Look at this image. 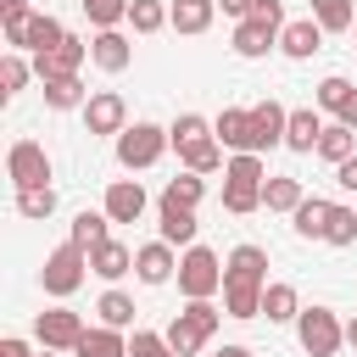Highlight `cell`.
<instances>
[{"label": "cell", "instance_id": "6da1fadb", "mask_svg": "<svg viewBox=\"0 0 357 357\" xmlns=\"http://www.w3.org/2000/svg\"><path fill=\"white\" fill-rule=\"evenodd\" d=\"M223 318H229V312H218L212 301H190L184 312H173V324H167L162 335H167V346H173L178 357H195V351L218 335V324H223Z\"/></svg>", "mask_w": 357, "mask_h": 357}, {"label": "cell", "instance_id": "7a4b0ae2", "mask_svg": "<svg viewBox=\"0 0 357 357\" xmlns=\"http://www.w3.org/2000/svg\"><path fill=\"white\" fill-rule=\"evenodd\" d=\"M89 279V251L84 245H56L50 257H45V268H39V284H45V296H56V301H67L78 284Z\"/></svg>", "mask_w": 357, "mask_h": 357}, {"label": "cell", "instance_id": "3957f363", "mask_svg": "<svg viewBox=\"0 0 357 357\" xmlns=\"http://www.w3.org/2000/svg\"><path fill=\"white\" fill-rule=\"evenodd\" d=\"M218 290H223V262H218V251L190 245V251L178 257V296H184V301H212Z\"/></svg>", "mask_w": 357, "mask_h": 357}, {"label": "cell", "instance_id": "277c9868", "mask_svg": "<svg viewBox=\"0 0 357 357\" xmlns=\"http://www.w3.org/2000/svg\"><path fill=\"white\" fill-rule=\"evenodd\" d=\"M296 340H301L307 357H335V351L346 346V324H340L329 307H301V318H296Z\"/></svg>", "mask_w": 357, "mask_h": 357}, {"label": "cell", "instance_id": "5b68a950", "mask_svg": "<svg viewBox=\"0 0 357 357\" xmlns=\"http://www.w3.org/2000/svg\"><path fill=\"white\" fill-rule=\"evenodd\" d=\"M167 145H173L167 128H156V123H134V128L117 134V162H123L128 173H139V167H156Z\"/></svg>", "mask_w": 357, "mask_h": 357}, {"label": "cell", "instance_id": "8992f818", "mask_svg": "<svg viewBox=\"0 0 357 357\" xmlns=\"http://www.w3.org/2000/svg\"><path fill=\"white\" fill-rule=\"evenodd\" d=\"M33 335H39V346H45V351H73V346L89 335V324H84L73 307H61V301H56V307H45V312L33 318Z\"/></svg>", "mask_w": 357, "mask_h": 357}, {"label": "cell", "instance_id": "52a82bcc", "mask_svg": "<svg viewBox=\"0 0 357 357\" xmlns=\"http://www.w3.org/2000/svg\"><path fill=\"white\" fill-rule=\"evenodd\" d=\"M6 178H11L17 190L50 184V156H45V145H39V139H17V145L6 151Z\"/></svg>", "mask_w": 357, "mask_h": 357}, {"label": "cell", "instance_id": "ba28073f", "mask_svg": "<svg viewBox=\"0 0 357 357\" xmlns=\"http://www.w3.org/2000/svg\"><path fill=\"white\" fill-rule=\"evenodd\" d=\"M67 39V28L50 17V11H33L28 22H17V28H6V45L11 50H33V56H45V50H56Z\"/></svg>", "mask_w": 357, "mask_h": 357}, {"label": "cell", "instance_id": "9c48e42d", "mask_svg": "<svg viewBox=\"0 0 357 357\" xmlns=\"http://www.w3.org/2000/svg\"><path fill=\"white\" fill-rule=\"evenodd\" d=\"M84 128H89V134H123V128H128V100H123L117 89H95V95L84 100Z\"/></svg>", "mask_w": 357, "mask_h": 357}, {"label": "cell", "instance_id": "30bf717a", "mask_svg": "<svg viewBox=\"0 0 357 357\" xmlns=\"http://www.w3.org/2000/svg\"><path fill=\"white\" fill-rule=\"evenodd\" d=\"M145 206H151V195H145V184H139V178H112V184H106L100 212H106L112 223H139V218H145Z\"/></svg>", "mask_w": 357, "mask_h": 357}, {"label": "cell", "instance_id": "8fae6325", "mask_svg": "<svg viewBox=\"0 0 357 357\" xmlns=\"http://www.w3.org/2000/svg\"><path fill=\"white\" fill-rule=\"evenodd\" d=\"M89 61V39H61L56 50H45V56H33V73H39V84L45 78H78V67Z\"/></svg>", "mask_w": 357, "mask_h": 357}, {"label": "cell", "instance_id": "7c38bea8", "mask_svg": "<svg viewBox=\"0 0 357 357\" xmlns=\"http://www.w3.org/2000/svg\"><path fill=\"white\" fill-rule=\"evenodd\" d=\"M212 134H218L223 151H234V156L251 151V156H257V128H251V112H245V106H223V112L212 117Z\"/></svg>", "mask_w": 357, "mask_h": 357}, {"label": "cell", "instance_id": "4fadbf2b", "mask_svg": "<svg viewBox=\"0 0 357 357\" xmlns=\"http://www.w3.org/2000/svg\"><path fill=\"white\" fill-rule=\"evenodd\" d=\"M223 284H257L268 290V251L262 245H234L223 262Z\"/></svg>", "mask_w": 357, "mask_h": 357}, {"label": "cell", "instance_id": "5bb4252c", "mask_svg": "<svg viewBox=\"0 0 357 357\" xmlns=\"http://www.w3.org/2000/svg\"><path fill=\"white\" fill-rule=\"evenodd\" d=\"M134 273H139V284H167V279H178V257H173V245H167V240L139 245V251H134Z\"/></svg>", "mask_w": 357, "mask_h": 357}, {"label": "cell", "instance_id": "9a60e30c", "mask_svg": "<svg viewBox=\"0 0 357 357\" xmlns=\"http://www.w3.org/2000/svg\"><path fill=\"white\" fill-rule=\"evenodd\" d=\"M156 218H162V234L156 240H167V245H195V206H178V201H156Z\"/></svg>", "mask_w": 357, "mask_h": 357}, {"label": "cell", "instance_id": "2e32d148", "mask_svg": "<svg viewBox=\"0 0 357 357\" xmlns=\"http://www.w3.org/2000/svg\"><path fill=\"white\" fill-rule=\"evenodd\" d=\"M279 50H284L290 61H307L312 50H324V28H318L312 17H296V22H284V33H279Z\"/></svg>", "mask_w": 357, "mask_h": 357}, {"label": "cell", "instance_id": "e0dca14e", "mask_svg": "<svg viewBox=\"0 0 357 357\" xmlns=\"http://www.w3.org/2000/svg\"><path fill=\"white\" fill-rule=\"evenodd\" d=\"M89 61H95L100 73H123V67L134 61V45H128L117 28H106V33H95V39H89Z\"/></svg>", "mask_w": 357, "mask_h": 357}, {"label": "cell", "instance_id": "ac0fdd59", "mask_svg": "<svg viewBox=\"0 0 357 357\" xmlns=\"http://www.w3.org/2000/svg\"><path fill=\"white\" fill-rule=\"evenodd\" d=\"M284 123H290V112H284L279 100H262V106H251V128H257V156H262V151H273V145H284Z\"/></svg>", "mask_w": 357, "mask_h": 357}, {"label": "cell", "instance_id": "d6986e66", "mask_svg": "<svg viewBox=\"0 0 357 357\" xmlns=\"http://www.w3.org/2000/svg\"><path fill=\"white\" fill-rule=\"evenodd\" d=\"M318 139H324V117H318L312 106H296V112H290V123H284V145H290V151H301V156H312V151H318Z\"/></svg>", "mask_w": 357, "mask_h": 357}, {"label": "cell", "instance_id": "ffe728a7", "mask_svg": "<svg viewBox=\"0 0 357 357\" xmlns=\"http://www.w3.org/2000/svg\"><path fill=\"white\" fill-rule=\"evenodd\" d=\"M89 273H100L106 284H117L123 273H134V251H128L123 240H100V245L89 251Z\"/></svg>", "mask_w": 357, "mask_h": 357}, {"label": "cell", "instance_id": "44dd1931", "mask_svg": "<svg viewBox=\"0 0 357 357\" xmlns=\"http://www.w3.org/2000/svg\"><path fill=\"white\" fill-rule=\"evenodd\" d=\"M279 45V28H268V22H257V17H245V22H234V56H245V61H257V56H268Z\"/></svg>", "mask_w": 357, "mask_h": 357}, {"label": "cell", "instance_id": "7402d4cb", "mask_svg": "<svg viewBox=\"0 0 357 357\" xmlns=\"http://www.w3.org/2000/svg\"><path fill=\"white\" fill-rule=\"evenodd\" d=\"M212 17H218V0H173L167 6V28H178V33H206Z\"/></svg>", "mask_w": 357, "mask_h": 357}, {"label": "cell", "instance_id": "603a6c76", "mask_svg": "<svg viewBox=\"0 0 357 357\" xmlns=\"http://www.w3.org/2000/svg\"><path fill=\"white\" fill-rule=\"evenodd\" d=\"M262 318H268V324H296V318H301V296H296V284L273 279V284L262 290Z\"/></svg>", "mask_w": 357, "mask_h": 357}, {"label": "cell", "instance_id": "cb8c5ba5", "mask_svg": "<svg viewBox=\"0 0 357 357\" xmlns=\"http://www.w3.org/2000/svg\"><path fill=\"white\" fill-rule=\"evenodd\" d=\"M318 156H324L329 167H340V162H351V156H357V128H346V123H324V139H318Z\"/></svg>", "mask_w": 357, "mask_h": 357}, {"label": "cell", "instance_id": "d4e9b609", "mask_svg": "<svg viewBox=\"0 0 357 357\" xmlns=\"http://www.w3.org/2000/svg\"><path fill=\"white\" fill-rule=\"evenodd\" d=\"M329 206H335V201H324V195H307V201L290 212L296 234H301V240H324V229H329Z\"/></svg>", "mask_w": 357, "mask_h": 357}, {"label": "cell", "instance_id": "484cf974", "mask_svg": "<svg viewBox=\"0 0 357 357\" xmlns=\"http://www.w3.org/2000/svg\"><path fill=\"white\" fill-rule=\"evenodd\" d=\"M95 89H84V78H45V106L50 112H84V100H89Z\"/></svg>", "mask_w": 357, "mask_h": 357}, {"label": "cell", "instance_id": "4316f807", "mask_svg": "<svg viewBox=\"0 0 357 357\" xmlns=\"http://www.w3.org/2000/svg\"><path fill=\"white\" fill-rule=\"evenodd\" d=\"M301 201H307L301 178H284V173L273 178V173H268V184H262V206H268V212H296Z\"/></svg>", "mask_w": 357, "mask_h": 357}, {"label": "cell", "instance_id": "83f0119b", "mask_svg": "<svg viewBox=\"0 0 357 357\" xmlns=\"http://www.w3.org/2000/svg\"><path fill=\"white\" fill-rule=\"evenodd\" d=\"M73 357H128V340H123V329H89L78 346H73Z\"/></svg>", "mask_w": 357, "mask_h": 357}, {"label": "cell", "instance_id": "f1b7e54d", "mask_svg": "<svg viewBox=\"0 0 357 357\" xmlns=\"http://www.w3.org/2000/svg\"><path fill=\"white\" fill-rule=\"evenodd\" d=\"M178 162H184V173H218V167H229L223 162V145H218V134L212 139H201V145H190V151H178Z\"/></svg>", "mask_w": 357, "mask_h": 357}, {"label": "cell", "instance_id": "f546056e", "mask_svg": "<svg viewBox=\"0 0 357 357\" xmlns=\"http://www.w3.org/2000/svg\"><path fill=\"white\" fill-rule=\"evenodd\" d=\"M223 312L229 318H262V290L257 284H223Z\"/></svg>", "mask_w": 357, "mask_h": 357}, {"label": "cell", "instance_id": "4dcf8cb0", "mask_svg": "<svg viewBox=\"0 0 357 357\" xmlns=\"http://www.w3.org/2000/svg\"><path fill=\"white\" fill-rule=\"evenodd\" d=\"M95 312H100V324H106V329H128V324H134V296L112 284V290L95 301Z\"/></svg>", "mask_w": 357, "mask_h": 357}, {"label": "cell", "instance_id": "1f68e13d", "mask_svg": "<svg viewBox=\"0 0 357 357\" xmlns=\"http://www.w3.org/2000/svg\"><path fill=\"white\" fill-rule=\"evenodd\" d=\"M106 229H112V218H106V212H78V218H73V234H67V240H73V245H84V251H95L100 240H112Z\"/></svg>", "mask_w": 357, "mask_h": 357}, {"label": "cell", "instance_id": "d6a6232c", "mask_svg": "<svg viewBox=\"0 0 357 357\" xmlns=\"http://www.w3.org/2000/svg\"><path fill=\"white\" fill-rule=\"evenodd\" d=\"M167 134H173V145H178V151H190V145H201V139H212V123H206L201 112H178Z\"/></svg>", "mask_w": 357, "mask_h": 357}, {"label": "cell", "instance_id": "836d02e7", "mask_svg": "<svg viewBox=\"0 0 357 357\" xmlns=\"http://www.w3.org/2000/svg\"><path fill=\"white\" fill-rule=\"evenodd\" d=\"M257 206H262V184H240V178H223V212L245 218V212H257Z\"/></svg>", "mask_w": 357, "mask_h": 357}, {"label": "cell", "instance_id": "e575fe53", "mask_svg": "<svg viewBox=\"0 0 357 357\" xmlns=\"http://www.w3.org/2000/svg\"><path fill=\"white\" fill-rule=\"evenodd\" d=\"M128 28L134 33H162L167 28V6L162 0H128Z\"/></svg>", "mask_w": 357, "mask_h": 357}, {"label": "cell", "instance_id": "d590c367", "mask_svg": "<svg viewBox=\"0 0 357 357\" xmlns=\"http://www.w3.org/2000/svg\"><path fill=\"white\" fill-rule=\"evenodd\" d=\"M351 95H357V84H351V78H340V73H329V78L318 84V106H324V112H335V117L351 106Z\"/></svg>", "mask_w": 357, "mask_h": 357}, {"label": "cell", "instance_id": "8d00e7d4", "mask_svg": "<svg viewBox=\"0 0 357 357\" xmlns=\"http://www.w3.org/2000/svg\"><path fill=\"white\" fill-rule=\"evenodd\" d=\"M329 245H357V206H329V229H324Z\"/></svg>", "mask_w": 357, "mask_h": 357}, {"label": "cell", "instance_id": "74e56055", "mask_svg": "<svg viewBox=\"0 0 357 357\" xmlns=\"http://www.w3.org/2000/svg\"><path fill=\"white\" fill-rule=\"evenodd\" d=\"M312 22L324 33H346L351 28V0H312Z\"/></svg>", "mask_w": 357, "mask_h": 357}, {"label": "cell", "instance_id": "f35d334b", "mask_svg": "<svg viewBox=\"0 0 357 357\" xmlns=\"http://www.w3.org/2000/svg\"><path fill=\"white\" fill-rule=\"evenodd\" d=\"M78 6H84V17L95 22V33H106V28L128 22V0H78Z\"/></svg>", "mask_w": 357, "mask_h": 357}, {"label": "cell", "instance_id": "ab89813d", "mask_svg": "<svg viewBox=\"0 0 357 357\" xmlns=\"http://www.w3.org/2000/svg\"><path fill=\"white\" fill-rule=\"evenodd\" d=\"M28 73H33V61H22V50H11V56H0V95L11 100V95H22V84H28Z\"/></svg>", "mask_w": 357, "mask_h": 357}, {"label": "cell", "instance_id": "60d3db41", "mask_svg": "<svg viewBox=\"0 0 357 357\" xmlns=\"http://www.w3.org/2000/svg\"><path fill=\"white\" fill-rule=\"evenodd\" d=\"M201 195H206V178H201V173H178V178H167V190H162V201H178V206H201Z\"/></svg>", "mask_w": 357, "mask_h": 357}, {"label": "cell", "instance_id": "b9f144b4", "mask_svg": "<svg viewBox=\"0 0 357 357\" xmlns=\"http://www.w3.org/2000/svg\"><path fill=\"white\" fill-rule=\"evenodd\" d=\"M17 212H22V218H33V223H39V218H50V212H56V190H50V184L17 190Z\"/></svg>", "mask_w": 357, "mask_h": 357}, {"label": "cell", "instance_id": "7bdbcfd3", "mask_svg": "<svg viewBox=\"0 0 357 357\" xmlns=\"http://www.w3.org/2000/svg\"><path fill=\"white\" fill-rule=\"evenodd\" d=\"M128 357H178V351L167 346V335H156V329H134V340H128Z\"/></svg>", "mask_w": 357, "mask_h": 357}, {"label": "cell", "instance_id": "ee69618b", "mask_svg": "<svg viewBox=\"0 0 357 357\" xmlns=\"http://www.w3.org/2000/svg\"><path fill=\"white\" fill-rule=\"evenodd\" d=\"M33 11H28V0H0V22L6 28H17V22H28Z\"/></svg>", "mask_w": 357, "mask_h": 357}, {"label": "cell", "instance_id": "f6af8a7d", "mask_svg": "<svg viewBox=\"0 0 357 357\" xmlns=\"http://www.w3.org/2000/svg\"><path fill=\"white\" fill-rule=\"evenodd\" d=\"M335 184H340V190H351V195H357V156H351V162H340V167H335Z\"/></svg>", "mask_w": 357, "mask_h": 357}, {"label": "cell", "instance_id": "bcb514c9", "mask_svg": "<svg viewBox=\"0 0 357 357\" xmlns=\"http://www.w3.org/2000/svg\"><path fill=\"white\" fill-rule=\"evenodd\" d=\"M0 357H33V351H28L22 335H6V340H0Z\"/></svg>", "mask_w": 357, "mask_h": 357}, {"label": "cell", "instance_id": "7dc6e473", "mask_svg": "<svg viewBox=\"0 0 357 357\" xmlns=\"http://www.w3.org/2000/svg\"><path fill=\"white\" fill-rule=\"evenodd\" d=\"M218 6H223L234 22H245V17H251V0H218Z\"/></svg>", "mask_w": 357, "mask_h": 357}, {"label": "cell", "instance_id": "c3c4849f", "mask_svg": "<svg viewBox=\"0 0 357 357\" xmlns=\"http://www.w3.org/2000/svg\"><path fill=\"white\" fill-rule=\"evenodd\" d=\"M212 357H251V346H218Z\"/></svg>", "mask_w": 357, "mask_h": 357}, {"label": "cell", "instance_id": "681fc988", "mask_svg": "<svg viewBox=\"0 0 357 357\" xmlns=\"http://www.w3.org/2000/svg\"><path fill=\"white\" fill-rule=\"evenodd\" d=\"M346 346H351V351H357V318H351V324H346Z\"/></svg>", "mask_w": 357, "mask_h": 357}, {"label": "cell", "instance_id": "f907efd6", "mask_svg": "<svg viewBox=\"0 0 357 357\" xmlns=\"http://www.w3.org/2000/svg\"><path fill=\"white\" fill-rule=\"evenodd\" d=\"M39 357H56V351H39Z\"/></svg>", "mask_w": 357, "mask_h": 357}]
</instances>
